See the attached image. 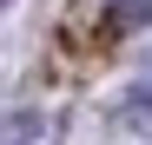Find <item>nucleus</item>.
Returning a JSON list of instances; mask_svg holds the SVG:
<instances>
[{
	"label": "nucleus",
	"mask_w": 152,
	"mask_h": 145,
	"mask_svg": "<svg viewBox=\"0 0 152 145\" xmlns=\"http://www.w3.org/2000/svg\"><path fill=\"white\" fill-rule=\"evenodd\" d=\"M106 20H113V33H139L152 27V0H106Z\"/></svg>",
	"instance_id": "nucleus-1"
},
{
	"label": "nucleus",
	"mask_w": 152,
	"mask_h": 145,
	"mask_svg": "<svg viewBox=\"0 0 152 145\" xmlns=\"http://www.w3.org/2000/svg\"><path fill=\"white\" fill-rule=\"evenodd\" d=\"M126 119H132V125H152V72L126 92Z\"/></svg>",
	"instance_id": "nucleus-2"
}]
</instances>
